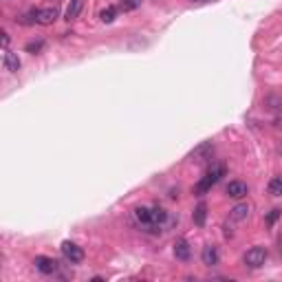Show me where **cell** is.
<instances>
[{
    "instance_id": "24",
    "label": "cell",
    "mask_w": 282,
    "mask_h": 282,
    "mask_svg": "<svg viewBox=\"0 0 282 282\" xmlns=\"http://www.w3.org/2000/svg\"><path fill=\"white\" fill-rule=\"evenodd\" d=\"M205 2H208V0H205Z\"/></svg>"
},
{
    "instance_id": "15",
    "label": "cell",
    "mask_w": 282,
    "mask_h": 282,
    "mask_svg": "<svg viewBox=\"0 0 282 282\" xmlns=\"http://www.w3.org/2000/svg\"><path fill=\"white\" fill-rule=\"evenodd\" d=\"M168 220V212L163 208H152V225H163Z\"/></svg>"
},
{
    "instance_id": "22",
    "label": "cell",
    "mask_w": 282,
    "mask_h": 282,
    "mask_svg": "<svg viewBox=\"0 0 282 282\" xmlns=\"http://www.w3.org/2000/svg\"><path fill=\"white\" fill-rule=\"evenodd\" d=\"M7 46H9V34L7 31H2V49L7 51Z\"/></svg>"
},
{
    "instance_id": "9",
    "label": "cell",
    "mask_w": 282,
    "mask_h": 282,
    "mask_svg": "<svg viewBox=\"0 0 282 282\" xmlns=\"http://www.w3.org/2000/svg\"><path fill=\"white\" fill-rule=\"evenodd\" d=\"M2 67H4V70H9V73H16V70L20 69V60H18L16 53L4 51V53H2Z\"/></svg>"
},
{
    "instance_id": "10",
    "label": "cell",
    "mask_w": 282,
    "mask_h": 282,
    "mask_svg": "<svg viewBox=\"0 0 282 282\" xmlns=\"http://www.w3.org/2000/svg\"><path fill=\"white\" fill-rule=\"evenodd\" d=\"M201 260H203V265H208V267L218 265V251H216V247H214V245L203 247V253H201Z\"/></svg>"
},
{
    "instance_id": "21",
    "label": "cell",
    "mask_w": 282,
    "mask_h": 282,
    "mask_svg": "<svg viewBox=\"0 0 282 282\" xmlns=\"http://www.w3.org/2000/svg\"><path fill=\"white\" fill-rule=\"evenodd\" d=\"M278 216H280V210H271V214L267 216V223H269V225H274L276 220H278Z\"/></svg>"
},
{
    "instance_id": "20",
    "label": "cell",
    "mask_w": 282,
    "mask_h": 282,
    "mask_svg": "<svg viewBox=\"0 0 282 282\" xmlns=\"http://www.w3.org/2000/svg\"><path fill=\"white\" fill-rule=\"evenodd\" d=\"M42 46H44V42L42 40H37V42H29V44H27V53H40L42 51Z\"/></svg>"
},
{
    "instance_id": "13",
    "label": "cell",
    "mask_w": 282,
    "mask_h": 282,
    "mask_svg": "<svg viewBox=\"0 0 282 282\" xmlns=\"http://www.w3.org/2000/svg\"><path fill=\"white\" fill-rule=\"evenodd\" d=\"M135 218H137L139 223H143V225H152V210L141 205V208L135 210Z\"/></svg>"
},
{
    "instance_id": "23",
    "label": "cell",
    "mask_w": 282,
    "mask_h": 282,
    "mask_svg": "<svg viewBox=\"0 0 282 282\" xmlns=\"http://www.w3.org/2000/svg\"><path fill=\"white\" fill-rule=\"evenodd\" d=\"M194 2H205V0H194Z\"/></svg>"
},
{
    "instance_id": "6",
    "label": "cell",
    "mask_w": 282,
    "mask_h": 282,
    "mask_svg": "<svg viewBox=\"0 0 282 282\" xmlns=\"http://www.w3.org/2000/svg\"><path fill=\"white\" fill-rule=\"evenodd\" d=\"M175 256H176V260H183V262L192 258L190 243H187L185 238H178V241H175Z\"/></svg>"
},
{
    "instance_id": "19",
    "label": "cell",
    "mask_w": 282,
    "mask_h": 282,
    "mask_svg": "<svg viewBox=\"0 0 282 282\" xmlns=\"http://www.w3.org/2000/svg\"><path fill=\"white\" fill-rule=\"evenodd\" d=\"M210 190H212V183H208V181H205V178H201V181L196 183V187H194V192H196V194H201V196H203V194H208Z\"/></svg>"
},
{
    "instance_id": "3",
    "label": "cell",
    "mask_w": 282,
    "mask_h": 282,
    "mask_svg": "<svg viewBox=\"0 0 282 282\" xmlns=\"http://www.w3.org/2000/svg\"><path fill=\"white\" fill-rule=\"evenodd\" d=\"M62 253H64V258H67L69 262H73V265H77V262L84 260V249L77 247L75 243H70V241L62 243Z\"/></svg>"
},
{
    "instance_id": "7",
    "label": "cell",
    "mask_w": 282,
    "mask_h": 282,
    "mask_svg": "<svg viewBox=\"0 0 282 282\" xmlns=\"http://www.w3.org/2000/svg\"><path fill=\"white\" fill-rule=\"evenodd\" d=\"M247 192H249L247 183H243V181H229L227 194L232 196V199H243V196H247Z\"/></svg>"
},
{
    "instance_id": "16",
    "label": "cell",
    "mask_w": 282,
    "mask_h": 282,
    "mask_svg": "<svg viewBox=\"0 0 282 282\" xmlns=\"http://www.w3.org/2000/svg\"><path fill=\"white\" fill-rule=\"evenodd\" d=\"M115 16H117V9L115 7H106V9H102V13H100V18H102V22H104V25H110V22L115 20Z\"/></svg>"
},
{
    "instance_id": "4",
    "label": "cell",
    "mask_w": 282,
    "mask_h": 282,
    "mask_svg": "<svg viewBox=\"0 0 282 282\" xmlns=\"http://www.w3.org/2000/svg\"><path fill=\"white\" fill-rule=\"evenodd\" d=\"M34 265L40 274H46V276L58 271V260H53V258H49V256H37Z\"/></svg>"
},
{
    "instance_id": "18",
    "label": "cell",
    "mask_w": 282,
    "mask_h": 282,
    "mask_svg": "<svg viewBox=\"0 0 282 282\" xmlns=\"http://www.w3.org/2000/svg\"><path fill=\"white\" fill-rule=\"evenodd\" d=\"M141 7V0H121V11H135Z\"/></svg>"
},
{
    "instance_id": "17",
    "label": "cell",
    "mask_w": 282,
    "mask_h": 282,
    "mask_svg": "<svg viewBox=\"0 0 282 282\" xmlns=\"http://www.w3.org/2000/svg\"><path fill=\"white\" fill-rule=\"evenodd\" d=\"M269 194L282 196V178L280 176H276V178H271L269 181Z\"/></svg>"
},
{
    "instance_id": "12",
    "label": "cell",
    "mask_w": 282,
    "mask_h": 282,
    "mask_svg": "<svg viewBox=\"0 0 282 282\" xmlns=\"http://www.w3.org/2000/svg\"><path fill=\"white\" fill-rule=\"evenodd\" d=\"M82 7H84V0H70V4L67 7V20H75V18L79 16V11H82Z\"/></svg>"
},
{
    "instance_id": "8",
    "label": "cell",
    "mask_w": 282,
    "mask_h": 282,
    "mask_svg": "<svg viewBox=\"0 0 282 282\" xmlns=\"http://www.w3.org/2000/svg\"><path fill=\"white\" fill-rule=\"evenodd\" d=\"M220 176H225V166H223V163H212L208 175H205L203 178L208 183H212V185H216V183L220 181Z\"/></svg>"
},
{
    "instance_id": "2",
    "label": "cell",
    "mask_w": 282,
    "mask_h": 282,
    "mask_svg": "<svg viewBox=\"0 0 282 282\" xmlns=\"http://www.w3.org/2000/svg\"><path fill=\"white\" fill-rule=\"evenodd\" d=\"M58 18H60V11L55 7H46V9H37V11H34V20L42 27L53 25Z\"/></svg>"
},
{
    "instance_id": "1",
    "label": "cell",
    "mask_w": 282,
    "mask_h": 282,
    "mask_svg": "<svg viewBox=\"0 0 282 282\" xmlns=\"http://www.w3.org/2000/svg\"><path fill=\"white\" fill-rule=\"evenodd\" d=\"M265 260H267V249L265 247H251L245 253V265L251 267V269L262 267V265H265Z\"/></svg>"
},
{
    "instance_id": "5",
    "label": "cell",
    "mask_w": 282,
    "mask_h": 282,
    "mask_svg": "<svg viewBox=\"0 0 282 282\" xmlns=\"http://www.w3.org/2000/svg\"><path fill=\"white\" fill-rule=\"evenodd\" d=\"M212 154H214V145H212V141H205V143H201L199 148H194L192 159H194V161H210Z\"/></svg>"
},
{
    "instance_id": "14",
    "label": "cell",
    "mask_w": 282,
    "mask_h": 282,
    "mask_svg": "<svg viewBox=\"0 0 282 282\" xmlns=\"http://www.w3.org/2000/svg\"><path fill=\"white\" fill-rule=\"evenodd\" d=\"M229 216H232V220H245L249 216V205L247 203H238L236 208L232 210V214Z\"/></svg>"
},
{
    "instance_id": "11",
    "label": "cell",
    "mask_w": 282,
    "mask_h": 282,
    "mask_svg": "<svg viewBox=\"0 0 282 282\" xmlns=\"http://www.w3.org/2000/svg\"><path fill=\"white\" fill-rule=\"evenodd\" d=\"M192 218H194V225H199V227H203L205 225V218H208V205L205 203H199L194 210V214H192Z\"/></svg>"
}]
</instances>
